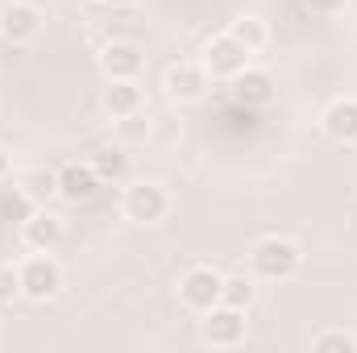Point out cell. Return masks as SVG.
Masks as SVG:
<instances>
[{"instance_id": "1", "label": "cell", "mask_w": 357, "mask_h": 353, "mask_svg": "<svg viewBox=\"0 0 357 353\" xmlns=\"http://www.w3.org/2000/svg\"><path fill=\"white\" fill-rule=\"evenodd\" d=\"M299 266H303V250H299V241L278 237V233L258 237L254 250H250V270H254L258 283H287V278H295Z\"/></svg>"}, {"instance_id": "2", "label": "cell", "mask_w": 357, "mask_h": 353, "mask_svg": "<svg viewBox=\"0 0 357 353\" xmlns=\"http://www.w3.org/2000/svg\"><path fill=\"white\" fill-rule=\"evenodd\" d=\"M171 208H175L171 191H167L162 183H154V179L129 183V187H125V200H121V212H125V220H133V225H162V220L171 216Z\"/></svg>"}, {"instance_id": "3", "label": "cell", "mask_w": 357, "mask_h": 353, "mask_svg": "<svg viewBox=\"0 0 357 353\" xmlns=\"http://www.w3.org/2000/svg\"><path fill=\"white\" fill-rule=\"evenodd\" d=\"M17 278H21V295L29 303H46L63 291V266L50 254H38V250H29V258L17 266Z\"/></svg>"}, {"instance_id": "4", "label": "cell", "mask_w": 357, "mask_h": 353, "mask_svg": "<svg viewBox=\"0 0 357 353\" xmlns=\"http://www.w3.org/2000/svg\"><path fill=\"white\" fill-rule=\"evenodd\" d=\"M250 50L225 29V33H216V38H208V46H204V71H208V80H237L245 67H250Z\"/></svg>"}, {"instance_id": "5", "label": "cell", "mask_w": 357, "mask_h": 353, "mask_svg": "<svg viewBox=\"0 0 357 353\" xmlns=\"http://www.w3.org/2000/svg\"><path fill=\"white\" fill-rule=\"evenodd\" d=\"M250 333V320H245V308H229V303H216L212 312H204L199 320V337L212 345V350H233L241 345Z\"/></svg>"}, {"instance_id": "6", "label": "cell", "mask_w": 357, "mask_h": 353, "mask_svg": "<svg viewBox=\"0 0 357 353\" xmlns=\"http://www.w3.org/2000/svg\"><path fill=\"white\" fill-rule=\"evenodd\" d=\"M220 287H225V274L220 270H212V266H187L183 270V278H178V299H183V308H191V312H212L216 303H220Z\"/></svg>"}, {"instance_id": "7", "label": "cell", "mask_w": 357, "mask_h": 353, "mask_svg": "<svg viewBox=\"0 0 357 353\" xmlns=\"http://www.w3.org/2000/svg\"><path fill=\"white\" fill-rule=\"evenodd\" d=\"M42 25H46V17H42V8L33 0H8V4H0V38L8 46L33 42L42 33Z\"/></svg>"}, {"instance_id": "8", "label": "cell", "mask_w": 357, "mask_h": 353, "mask_svg": "<svg viewBox=\"0 0 357 353\" xmlns=\"http://www.w3.org/2000/svg\"><path fill=\"white\" fill-rule=\"evenodd\" d=\"M96 63H100L104 80H142V71H146V50H142L137 42L116 38V42L100 46Z\"/></svg>"}, {"instance_id": "9", "label": "cell", "mask_w": 357, "mask_h": 353, "mask_svg": "<svg viewBox=\"0 0 357 353\" xmlns=\"http://www.w3.org/2000/svg\"><path fill=\"white\" fill-rule=\"evenodd\" d=\"M162 88L175 104H195L208 91V71H204V63H171Z\"/></svg>"}, {"instance_id": "10", "label": "cell", "mask_w": 357, "mask_h": 353, "mask_svg": "<svg viewBox=\"0 0 357 353\" xmlns=\"http://www.w3.org/2000/svg\"><path fill=\"white\" fill-rule=\"evenodd\" d=\"M320 129H324V137H333L341 146H354L357 142V96L328 100V108L320 112Z\"/></svg>"}, {"instance_id": "11", "label": "cell", "mask_w": 357, "mask_h": 353, "mask_svg": "<svg viewBox=\"0 0 357 353\" xmlns=\"http://www.w3.org/2000/svg\"><path fill=\"white\" fill-rule=\"evenodd\" d=\"M63 241V220L46 208H33L25 220H21V246L25 250H38V254H50L54 246Z\"/></svg>"}, {"instance_id": "12", "label": "cell", "mask_w": 357, "mask_h": 353, "mask_svg": "<svg viewBox=\"0 0 357 353\" xmlns=\"http://www.w3.org/2000/svg\"><path fill=\"white\" fill-rule=\"evenodd\" d=\"M233 100L245 104V108H266V104L278 100V84H274V75L262 71V67H245L233 80Z\"/></svg>"}, {"instance_id": "13", "label": "cell", "mask_w": 357, "mask_h": 353, "mask_svg": "<svg viewBox=\"0 0 357 353\" xmlns=\"http://www.w3.org/2000/svg\"><path fill=\"white\" fill-rule=\"evenodd\" d=\"M100 187H104V183L91 171V163H67V167L59 171V200H63V204H88Z\"/></svg>"}, {"instance_id": "14", "label": "cell", "mask_w": 357, "mask_h": 353, "mask_svg": "<svg viewBox=\"0 0 357 353\" xmlns=\"http://www.w3.org/2000/svg\"><path fill=\"white\" fill-rule=\"evenodd\" d=\"M142 104H146V96H142V84L137 80H108V88H104V112L112 121L142 112Z\"/></svg>"}, {"instance_id": "15", "label": "cell", "mask_w": 357, "mask_h": 353, "mask_svg": "<svg viewBox=\"0 0 357 353\" xmlns=\"http://www.w3.org/2000/svg\"><path fill=\"white\" fill-rule=\"evenodd\" d=\"M229 33L250 50V54H262L270 46V25L258 17V13H241L237 21H229Z\"/></svg>"}, {"instance_id": "16", "label": "cell", "mask_w": 357, "mask_h": 353, "mask_svg": "<svg viewBox=\"0 0 357 353\" xmlns=\"http://www.w3.org/2000/svg\"><path fill=\"white\" fill-rule=\"evenodd\" d=\"M88 163H91V171L100 175V183H116V179H125V171H129L125 146H100Z\"/></svg>"}, {"instance_id": "17", "label": "cell", "mask_w": 357, "mask_h": 353, "mask_svg": "<svg viewBox=\"0 0 357 353\" xmlns=\"http://www.w3.org/2000/svg\"><path fill=\"white\" fill-rule=\"evenodd\" d=\"M21 191H25L33 204L54 200V195H59V171H50V167H29V171L21 175Z\"/></svg>"}, {"instance_id": "18", "label": "cell", "mask_w": 357, "mask_h": 353, "mask_svg": "<svg viewBox=\"0 0 357 353\" xmlns=\"http://www.w3.org/2000/svg\"><path fill=\"white\" fill-rule=\"evenodd\" d=\"M258 299V278L254 274H225V287H220V303L229 308H245Z\"/></svg>"}, {"instance_id": "19", "label": "cell", "mask_w": 357, "mask_h": 353, "mask_svg": "<svg viewBox=\"0 0 357 353\" xmlns=\"http://www.w3.org/2000/svg\"><path fill=\"white\" fill-rule=\"evenodd\" d=\"M312 353H357V333L341 329V324L316 329L312 333Z\"/></svg>"}, {"instance_id": "20", "label": "cell", "mask_w": 357, "mask_h": 353, "mask_svg": "<svg viewBox=\"0 0 357 353\" xmlns=\"http://www.w3.org/2000/svg\"><path fill=\"white\" fill-rule=\"evenodd\" d=\"M178 137H183V121H178L175 112H158V117H150V142H158V146H175Z\"/></svg>"}, {"instance_id": "21", "label": "cell", "mask_w": 357, "mask_h": 353, "mask_svg": "<svg viewBox=\"0 0 357 353\" xmlns=\"http://www.w3.org/2000/svg\"><path fill=\"white\" fill-rule=\"evenodd\" d=\"M116 129H121V137H125V142H150V121H146L142 112L121 117V121H116Z\"/></svg>"}, {"instance_id": "22", "label": "cell", "mask_w": 357, "mask_h": 353, "mask_svg": "<svg viewBox=\"0 0 357 353\" xmlns=\"http://www.w3.org/2000/svg\"><path fill=\"white\" fill-rule=\"evenodd\" d=\"M21 295V278H17V266H0V308L13 303Z\"/></svg>"}, {"instance_id": "23", "label": "cell", "mask_w": 357, "mask_h": 353, "mask_svg": "<svg viewBox=\"0 0 357 353\" xmlns=\"http://www.w3.org/2000/svg\"><path fill=\"white\" fill-rule=\"evenodd\" d=\"M303 4H307L316 17H337V13H345L349 0H303Z\"/></svg>"}, {"instance_id": "24", "label": "cell", "mask_w": 357, "mask_h": 353, "mask_svg": "<svg viewBox=\"0 0 357 353\" xmlns=\"http://www.w3.org/2000/svg\"><path fill=\"white\" fill-rule=\"evenodd\" d=\"M8 175H13V158H8V150L0 146V183H4Z\"/></svg>"}, {"instance_id": "25", "label": "cell", "mask_w": 357, "mask_h": 353, "mask_svg": "<svg viewBox=\"0 0 357 353\" xmlns=\"http://www.w3.org/2000/svg\"><path fill=\"white\" fill-rule=\"evenodd\" d=\"M100 4H112V8H129V4H137V0H100Z\"/></svg>"}, {"instance_id": "26", "label": "cell", "mask_w": 357, "mask_h": 353, "mask_svg": "<svg viewBox=\"0 0 357 353\" xmlns=\"http://www.w3.org/2000/svg\"><path fill=\"white\" fill-rule=\"evenodd\" d=\"M79 4H100V0H79Z\"/></svg>"}]
</instances>
